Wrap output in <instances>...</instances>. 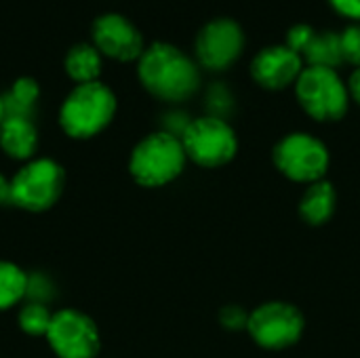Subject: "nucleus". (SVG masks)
Listing matches in <instances>:
<instances>
[{"mask_svg": "<svg viewBox=\"0 0 360 358\" xmlns=\"http://www.w3.org/2000/svg\"><path fill=\"white\" fill-rule=\"evenodd\" d=\"M137 76L143 89L160 101L190 99L200 87L198 65L175 44L154 42L137 59Z\"/></svg>", "mask_w": 360, "mask_h": 358, "instance_id": "1", "label": "nucleus"}, {"mask_svg": "<svg viewBox=\"0 0 360 358\" xmlns=\"http://www.w3.org/2000/svg\"><path fill=\"white\" fill-rule=\"evenodd\" d=\"M116 108V95L108 84H76L59 108V127L72 139H91L114 120Z\"/></svg>", "mask_w": 360, "mask_h": 358, "instance_id": "2", "label": "nucleus"}, {"mask_svg": "<svg viewBox=\"0 0 360 358\" xmlns=\"http://www.w3.org/2000/svg\"><path fill=\"white\" fill-rule=\"evenodd\" d=\"M188 162L181 137L171 131L146 135L129 156V173L143 188H160L177 179Z\"/></svg>", "mask_w": 360, "mask_h": 358, "instance_id": "3", "label": "nucleus"}, {"mask_svg": "<svg viewBox=\"0 0 360 358\" xmlns=\"http://www.w3.org/2000/svg\"><path fill=\"white\" fill-rule=\"evenodd\" d=\"M65 171L53 158H32L11 177V205L30 213L49 211L61 198Z\"/></svg>", "mask_w": 360, "mask_h": 358, "instance_id": "4", "label": "nucleus"}, {"mask_svg": "<svg viewBox=\"0 0 360 358\" xmlns=\"http://www.w3.org/2000/svg\"><path fill=\"white\" fill-rule=\"evenodd\" d=\"M300 106L319 122L342 120L350 106V91L331 68H304L295 82Z\"/></svg>", "mask_w": 360, "mask_h": 358, "instance_id": "5", "label": "nucleus"}, {"mask_svg": "<svg viewBox=\"0 0 360 358\" xmlns=\"http://www.w3.org/2000/svg\"><path fill=\"white\" fill-rule=\"evenodd\" d=\"M179 137L188 160L202 169H219L232 162L238 152V137L234 129L219 116L190 120Z\"/></svg>", "mask_w": 360, "mask_h": 358, "instance_id": "6", "label": "nucleus"}, {"mask_svg": "<svg viewBox=\"0 0 360 358\" xmlns=\"http://www.w3.org/2000/svg\"><path fill=\"white\" fill-rule=\"evenodd\" d=\"M272 160L287 179L310 186L325 179L331 154L319 137L310 133H289L274 146Z\"/></svg>", "mask_w": 360, "mask_h": 358, "instance_id": "7", "label": "nucleus"}, {"mask_svg": "<svg viewBox=\"0 0 360 358\" xmlns=\"http://www.w3.org/2000/svg\"><path fill=\"white\" fill-rule=\"evenodd\" d=\"M247 331L257 346L266 350H285L302 340L306 319L302 310L289 302H266L249 312Z\"/></svg>", "mask_w": 360, "mask_h": 358, "instance_id": "8", "label": "nucleus"}, {"mask_svg": "<svg viewBox=\"0 0 360 358\" xmlns=\"http://www.w3.org/2000/svg\"><path fill=\"white\" fill-rule=\"evenodd\" d=\"M46 342L57 358H97L101 350V338L95 321L74 308L53 314Z\"/></svg>", "mask_w": 360, "mask_h": 358, "instance_id": "9", "label": "nucleus"}, {"mask_svg": "<svg viewBox=\"0 0 360 358\" xmlns=\"http://www.w3.org/2000/svg\"><path fill=\"white\" fill-rule=\"evenodd\" d=\"M245 46L243 27L228 17H217L205 23L196 36V57L207 70L219 72L230 68Z\"/></svg>", "mask_w": 360, "mask_h": 358, "instance_id": "10", "label": "nucleus"}, {"mask_svg": "<svg viewBox=\"0 0 360 358\" xmlns=\"http://www.w3.org/2000/svg\"><path fill=\"white\" fill-rule=\"evenodd\" d=\"M95 49L116 61H135L143 55L146 42L137 25L120 13H103L91 27Z\"/></svg>", "mask_w": 360, "mask_h": 358, "instance_id": "11", "label": "nucleus"}, {"mask_svg": "<svg viewBox=\"0 0 360 358\" xmlns=\"http://www.w3.org/2000/svg\"><path fill=\"white\" fill-rule=\"evenodd\" d=\"M302 72H304L302 55L289 49L287 44H270L262 49L251 61L253 80L270 91H281L287 89L289 84H295Z\"/></svg>", "mask_w": 360, "mask_h": 358, "instance_id": "12", "label": "nucleus"}, {"mask_svg": "<svg viewBox=\"0 0 360 358\" xmlns=\"http://www.w3.org/2000/svg\"><path fill=\"white\" fill-rule=\"evenodd\" d=\"M38 148V129L32 118L4 116L0 124V150L13 160H32Z\"/></svg>", "mask_w": 360, "mask_h": 358, "instance_id": "13", "label": "nucleus"}, {"mask_svg": "<svg viewBox=\"0 0 360 358\" xmlns=\"http://www.w3.org/2000/svg\"><path fill=\"white\" fill-rule=\"evenodd\" d=\"M338 209V192L329 179L314 181L300 200V217L308 226H325Z\"/></svg>", "mask_w": 360, "mask_h": 358, "instance_id": "14", "label": "nucleus"}, {"mask_svg": "<svg viewBox=\"0 0 360 358\" xmlns=\"http://www.w3.org/2000/svg\"><path fill=\"white\" fill-rule=\"evenodd\" d=\"M63 68L65 74L76 82V84H86V82H95L99 80L103 61H101V53L95 49V44L89 42H76L63 59Z\"/></svg>", "mask_w": 360, "mask_h": 358, "instance_id": "15", "label": "nucleus"}, {"mask_svg": "<svg viewBox=\"0 0 360 358\" xmlns=\"http://www.w3.org/2000/svg\"><path fill=\"white\" fill-rule=\"evenodd\" d=\"M302 59L308 63V68H331L335 70L344 57H342V46H340V34L323 30L310 36L308 44L300 53Z\"/></svg>", "mask_w": 360, "mask_h": 358, "instance_id": "16", "label": "nucleus"}, {"mask_svg": "<svg viewBox=\"0 0 360 358\" xmlns=\"http://www.w3.org/2000/svg\"><path fill=\"white\" fill-rule=\"evenodd\" d=\"M38 99H40V84L30 76H21L2 95L4 116L32 118V114L38 106Z\"/></svg>", "mask_w": 360, "mask_h": 358, "instance_id": "17", "label": "nucleus"}, {"mask_svg": "<svg viewBox=\"0 0 360 358\" xmlns=\"http://www.w3.org/2000/svg\"><path fill=\"white\" fill-rule=\"evenodd\" d=\"M30 291V276L13 262L0 260V312L17 306Z\"/></svg>", "mask_w": 360, "mask_h": 358, "instance_id": "18", "label": "nucleus"}, {"mask_svg": "<svg viewBox=\"0 0 360 358\" xmlns=\"http://www.w3.org/2000/svg\"><path fill=\"white\" fill-rule=\"evenodd\" d=\"M19 327L25 335L32 338H46V331L53 321V312L42 304V302H27L19 310Z\"/></svg>", "mask_w": 360, "mask_h": 358, "instance_id": "19", "label": "nucleus"}, {"mask_svg": "<svg viewBox=\"0 0 360 358\" xmlns=\"http://www.w3.org/2000/svg\"><path fill=\"white\" fill-rule=\"evenodd\" d=\"M340 46H342L344 61L360 68V23L348 25L340 34Z\"/></svg>", "mask_w": 360, "mask_h": 358, "instance_id": "20", "label": "nucleus"}, {"mask_svg": "<svg viewBox=\"0 0 360 358\" xmlns=\"http://www.w3.org/2000/svg\"><path fill=\"white\" fill-rule=\"evenodd\" d=\"M314 34V27L312 25H308V23H295V25H291L289 27V32H287V46L289 49H293L295 53H302L304 51V46L308 44V40H310V36Z\"/></svg>", "mask_w": 360, "mask_h": 358, "instance_id": "21", "label": "nucleus"}, {"mask_svg": "<svg viewBox=\"0 0 360 358\" xmlns=\"http://www.w3.org/2000/svg\"><path fill=\"white\" fill-rule=\"evenodd\" d=\"M247 321H249V312H245L238 306H226L219 312V323L230 329V331H238V329H247Z\"/></svg>", "mask_w": 360, "mask_h": 358, "instance_id": "22", "label": "nucleus"}, {"mask_svg": "<svg viewBox=\"0 0 360 358\" xmlns=\"http://www.w3.org/2000/svg\"><path fill=\"white\" fill-rule=\"evenodd\" d=\"M329 2L340 15L360 21V0H329Z\"/></svg>", "mask_w": 360, "mask_h": 358, "instance_id": "23", "label": "nucleus"}, {"mask_svg": "<svg viewBox=\"0 0 360 358\" xmlns=\"http://www.w3.org/2000/svg\"><path fill=\"white\" fill-rule=\"evenodd\" d=\"M348 91H350V97L360 106V68L352 72L350 82H348Z\"/></svg>", "mask_w": 360, "mask_h": 358, "instance_id": "24", "label": "nucleus"}, {"mask_svg": "<svg viewBox=\"0 0 360 358\" xmlns=\"http://www.w3.org/2000/svg\"><path fill=\"white\" fill-rule=\"evenodd\" d=\"M2 205H11V179L0 173V207Z\"/></svg>", "mask_w": 360, "mask_h": 358, "instance_id": "25", "label": "nucleus"}, {"mask_svg": "<svg viewBox=\"0 0 360 358\" xmlns=\"http://www.w3.org/2000/svg\"><path fill=\"white\" fill-rule=\"evenodd\" d=\"M4 120V106H2V95H0V124Z\"/></svg>", "mask_w": 360, "mask_h": 358, "instance_id": "26", "label": "nucleus"}]
</instances>
